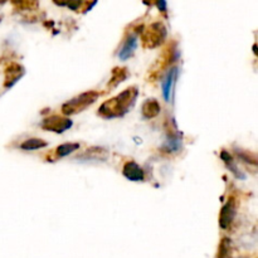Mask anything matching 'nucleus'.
Instances as JSON below:
<instances>
[{
  "label": "nucleus",
  "instance_id": "obj_4",
  "mask_svg": "<svg viewBox=\"0 0 258 258\" xmlns=\"http://www.w3.org/2000/svg\"><path fill=\"white\" fill-rule=\"evenodd\" d=\"M72 125L73 122L71 118L60 115L48 116V117H45L44 120L40 122V127H42L43 130H47L55 134H63L64 131L70 130V128L72 127Z\"/></svg>",
  "mask_w": 258,
  "mask_h": 258
},
{
  "label": "nucleus",
  "instance_id": "obj_8",
  "mask_svg": "<svg viewBox=\"0 0 258 258\" xmlns=\"http://www.w3.org/2000/svg\"><path fill=\"white\" fill-rule=\"evenodd\" d=\"M108 159V151L107 149L101 148V146H92V148L87 149L85 153L80 154L76 158V160L80 161H95V163H103Z\"/></svg>",
  "mask_w": 258,
  "mask_h": 258
},
{
  "label": "nucleus",
  "instance_id": "obj_6",
  "mask_svg": "<svg viewBox=\"0 0 258 258\" xmlns=\"http://www.w3.org/2000/svg\"><path fill=\"white\" fill-rule=\"evenodd\" d=\"M236 202H234L233 198H229L228 201H227V203L222 207L221 213H219V226H221V228H228L232 224V222L234 221V218H236Z\"/></svg>",
  "mask_w": 258,
  "mask_h": 258
},
{
  "label": "nucleus",
  "instance_id": "obj_2",
  "mask_svg": "<svg viewBox=\"0 0 258 258\" xmlns=\"http://www.w3.org/2000/svg\"><path fill=\"white\" fill-rule=\"evenodd\" d=\"M98 97H100V93L96 92V91H86V92L80 93L62 106V113L66 116L81 113L86 108L90 107L91 105H93Z\"/></svg>",
  "mask_w": 258,
  "mask_h": 258
},
{
  "label": "nucleus",
  "instance_id": "obj_14",
  "mask_svg": "<svg viewBox=\"0 0 258 258\" xmlns=\"http://www.w3.org/2000/svg\"><path fill=\"white\" fill-rule=\"evenodd\" d=\"M127 77H128L127 68L115 67L112 70V76H111L110 81H108L107 88L108 90H113V88L117 87L120 83H122Z\"/></svg>",
  "mask_w": 258,
  "mask_h": 258
},
{
  "label": "nucleus",
  "instance_id": "obj_17",
  "mask_svg": "<svg viewBox=\"0 0 258 258\" xmlns=\"http://www.w3.org/2000/svg\"><path fill=\"white\" fill-rule=\"evenodd\" d=\"M217 258H232V243L229 238L222 239L218 248V256Z\"/></svg>",
  "mask_w": 258,
  "mask_h": 258
},
{
  "label": "nucleus",
  "instance_id": "obj_13",
  "mask_svg": "<svg viewBox=\"0 0 258 258\" xmlns=\"http://www.w3.org/2000/svg\"><path fill=\"white\" fill-rule=\"evenodd\" d=\"M160 103H159L158 100H155V98H149V100H146L145 102L143 103V106H141L143 117L148 118V120L155 118L156 116L160 113Z\"/></svg>",
  "mask_w": 258,
  "mask_h": 258
},
{
  "label": "nucleus",
  "instance_id": "obj_9",
  "mask_svg": "<svg viewBox=\"0 0 258 258\" xmlns=\"http://www.w3.org/2000/svg\"><path fill=\"white\" fill-rule=\"evenodd\" d=\"M25 75V68L19 63H10L5 70V82L4 86L7 88H12L23 76Z\"/></svg>",
  "mask_w": 258,
  "mask_h": 258
},
{
  "label": "nucleus",
  "instance_id": "obj_11",
  "mask_svg": "<svg viewBox=\"0 0 258 258\" xmlns=\"http://www.w3.org/2000/svg\"><path fill=\"white\" fill-rule=\"evenodd\" d=\"M136 47H138V37H136V34L127 35V38H126L125 42L121 45L120 50H118V58L121 60H127L128 58H131L134 55Z\"/></svg>",
  "mask_w": 258,
  "mask_h": 258
},
{
  "label": "nucleus",
  "instance_id": "obj_16",
  "mask_svg": "<svg viewBox=\"0 0 258 258\" xmlns=\"http://www.w3.org/2000/svg\"><path fill=\"white\" fill-rule=\"evenodd\" d=\"M47 145H48L47 141H44L43 139L32 138L23 141V143L20 144V149L24 151H33V150H39V149L45 148Z\"/></svg>",
  "mask_w": 258,
  "mask_h": 258
},
{
  "label": "nucleus",
  "instance_id": "obj_1",
  "mask_svg": "<svg viewBox=\"0 0 258 258\" xmlns=\"http://www.w3.org/2000/svg\"><path fill=\"white\" fill-rule=\"evenodd\" d=\"M139 97V88L135 86L126 88L115 97L103 102L98 108V115L106 120H112L125 116L135 105Z\"/></svg>",
  "mask_w": 258,
  "mask_h": 258
},
{
  "label": "nucleus",
  "instance_id": "obj_5",
  "mask_svg": "<svg viewBox=\"0 0 258 258\" xmlns=\"http://www.w3.org/2000/svg\"><path fill=\"white\" fill-rule=\"evenodd\" d=\"M179 68L178 67H170L166 72L165 77H164L163 83H161V92H163V97L166 102H173L174 98V88H175L176 80H178Z\"/></svg>",
  "mask_w": 258,
  "mask_h": 258
},
{
  "label": "nucleus",
  "instance_id": "obj_10",
  "mask_svg": "<svg viewBox=\"0 0 258 258\" xmlns=\"http://www.w3.org/2000/svg\"><path fill=\"white\" fill-rule=\"evenodd\" d=\"M122 174L127 180L135 181V183H140V181H144V179H145V173L141 169V166L138 163H135V161H127L123 165Z\"/></svg>",
  "mask_w": 258,
  "mask_h": 258
},
{
  "label": "nucleus",
  "instance_id": "obj_20",
  "mask_svg": "<svg viewBox=\"0 0 258 258\" xmlns=\"http://www.w3.org/2000/svg\"><path fill=\"white\" fill-rule=\"evenodd\" d=\"M0 20H2V18H0Z\"/></svg>",
  "mask_w": 258,
  "mask_h": 258
},
{
  "label": "nucleus",
  "instance_id": "obj_7",
  "mask_svg": "<svg viewBox=\"0 0 258 258\" xmlns=\"http://www.w3.org/2000/svg\"><path fill=\"white\" fill-rule=\"evenodd\" d=\"M183 148V139L181 134L179 133L178 128L174 127V130L168 128L166 131V140L163 145V150L165 153H179Z\"/></svg>",
  "mask_w": 258,
  "mask_h": 258
},
{
  "label": "nucleus",
  "instance_id": "obj_19",
  "mask_svg": "<svg viewBox=\"0 0 258 258\" xmlns=\"http://www.w3.org/2000/svg\"><path fill=\"white\" fill-rule=\"evenodd\" d=\"M156 7L160 9V12H166V9H168V4H166V2H164V0H159V2L156 3Z\"/></svg>",
  "mask_w": 258,
  "mask_h": 258
},
{
  "label": "nucleus",
  "instance_id": "obj_3",
  "mask_svg": "<svg viewBox=\"0 0 258 258\" xmlns=\"http://www.w3.org/2000/svg\"><path fill=\"white\" fill-rule=\"evenodd\" d=\"M141 38H143L144 47L153 48L159 47L163 44L166 39V28L161 22L151 23L150 25L145 28V30L141 32Z\"/></svg>",
  "mask_w": 258,
  "mask_h": 258
},
{
  "label": "nucleus",
  "instance_id": "obj_18",
  "mask_svg": "<svg viewBox=\"0 0 258 258\" xmlns=\"http://www.w3.org/2000/svg\"><path fill=\"white\" fill-rule=\"evenodd\" d=\"M236 153L237 155H238V158L241 159V160H243L244 163H249L252 164V165H256L257 164V159L253 154L248 153V151L246 150H241V149H236Z\"/></svg>",
  "mask_w": 258,
  "mask_h": 258
},
{
  "label": "nucleus",
  "instance_id": "obj_15",
  "mask_svg": "<svg viewBox=\"0 0 258 258\" xmlns=\"http://www.w3.org/2000/svg\"><path fill=\"white\" fill-rule=\"evenodd\" d=\"M80 149V144L78 143H66L62 145L58 146L55 150H53V158L50 159V161H55L57 159L64 158V156L70 155L73 151H77Z\"/></svg>",
  "mask_w": 258,
  "mask_h": 258
},
{
  "label": "nucleus",
  "instance_id": "obj_12",
  "mask_svg": "<svg viewBox=\"0 0 258 258\" xmlns=\"http://www.w3.org/2000/svg\"><path fill=\"white\" fill-rule=\"evenodd\" d=\"M221 159L224 161V164H226V166L228 168V170L231 171L237 179H239V180H244V179H246V174L238 168V165H237L236 160H234L233 156L231 155V153H228L227 150H222Z\"/></svg>",
  "mask_w": 258,
  "mask_h": 258
}]
</instances>
